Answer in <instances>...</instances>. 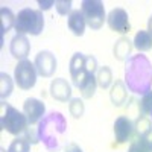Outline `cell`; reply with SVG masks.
Segmentation results:
<instances>
[{
    "instance_id": "obj_24",
    "label": "cell",
    "mask_w": 152,
    "mask_h": 152,
    "mask_svg": "<svg viewBox=\"0 0 152 152\" xmlns=\"http://www.w3.org/2000/svg\"><path fill=\"white\" fill-rule=\"evenodd\" d=\"M84 111H85V105L82 102V99L79 97H73L70 99V104H69V113L73 119H81L84 116Z\"/></svg>"
},
{
    "instance_id": "obj_25",
    "label": "cell",
    "mask_w": 152,
    "mask_h": 152,
    "mask_svg": "<svg viewBox=\"0 0 152 152\" xmlns=\"http://www.w3.org/2000/svg\"><path fill=\"white\" fill-rule=\"evenodd\" d=\"M31 142H28L24 137H17L12 140L6 152H31Z\"/></svg>"
},
{
    "instance_id": "obj_31",
    "label": "cell",
    "mask_w": 152,
    "mask_h": 152,
    "mask_svg": "<svg viewBox=\"0 0 152 152\" xmlns=\"http://www.w3.org/2000/svg\"><path fill=\"white\" fill-rule=\"evenodd\" d=\"M151 116H152V114H151Z\"/></svg>"
},
{
    "instance_id": "obj_11",
    "label": "cell",
    "mask_w": 152,
    "mask_h": 152,
    "mask_svg": "<svg viewBox=\"0 0 152 152\" xmlns=\"http://www.w3.org/2000/svg\"><path fill=\"white\" fill-rule=\"evenodd\" d=\"M9 52H11L12 56H14L15 59H18V61L26 59V56L31 52V43L28 40V37L17 34L11 40V43H9Z\"/></svg>"
},
{
    "instance_id": "obj_3",
    "label": "cell",
    "mask_w": 152,
    "mask_h": 152,
    "mask_svg": "<svg viewBox=\"0 0 152 152\" xmlns=\"http://www.w3.org/2000/svg\"><path fill=\"white\" fill-rule=\"evenodd\" d=\"M2 116H0V126L2 129L12 134V135H17L20 137L21 134H24L29 128V120L26 117L24 113H20L17 108L11 107L8 102L2 100Z\"/></svg>"
},
{
    "instance_id": "obj_30",
    "label": "cell",
    "mask_w": 152,
    "mask_h": 152,
    "mask_svg": "<svg viewBox=\"0 0 152 152\" xmlns=\"http://www.w3.org/2000/svg\"><path fill=\"white\" fill-rule=\"evenodd\" d=\"M148 31L152 34V15L149 17V20H148Z\"/></svg>"
},
{
    "instance_id": "obj_22",
    "label": "cell",
    "mask_w": 152,
    "mask_h": 152,
    "mask_svg": "<svg viewBox=\"0 0 152 152\" xmlns=\"http://www.w3.org/2000/svg\"><path fill=\"white\" fill-rule=\"evenodd\" d=\"M12 88H14V82H12L11 76L5 72L0 73V97L2 100L8 99L12 93Z\"/></svg>"
},
{
    "instance_id": "obj_18",
    "label": "cell",
    "mask_w": 152,
    "mask_h": 152,
    "mask_svg": "<svg viewBox=\"0 0 152 152\" xmlns=\"http://www.w3.org/2000/svg\"><path fill=\"white\" fill-rule=\"evenodd\" d=\"M96 87H97V81H96V76L91 75V73H87L84 76V79L81 81L79 84V91H81V96L84 99H91L96 93Z\"/></svg>"
},
{
    "instance_id": "obj_28",
    "label": "cell",
    "mask_w": 152,
    "mask_h": 152,
    "mask_svg": "<svg viewBox=\"0 0 152 152\" xmlns=\"http://www.w3.org/2000/svg\"><path fill=\"white\" fill-rule=\"evenodd\" d=\"M66 152H82V149L76 145V143H69L66 146Z\"/></svg>"
},
{
    "instance_id": "obj_9",
    "label": "cell",
    "mask_w": 152,
    "mask_h": 152,
    "mask_svg": "<svg viewBox=\"0 0 152 152\" xmlns=\"http://www.w3.org/2000/svg\"><path fill=\"white\" fill-rule=\"evenodd\" d=\"M135 134L134 120H131L126 116H120L114 122V138L119 145H123L126 142H131Z\"/></svg>"
},
{
    "instance_id": "obj_4",
    "label": "cell",
    "mask_w": 152,
    "mask_h": 152,
    "mask_svg": "<svg viewBox=\"0 0 152 152\" xmlns=\"http://www.w3.org/2000/svg\"><path fill=\"white\" fill-rule=\"evenodd\" d=\"M15 31L20 35H40L44 29V15L41 9L24 8L15 17Z\"/></svg>"
},
{
    "instance_id": "obj_6",
    "label": "cell",
    "mask_w": 152,
    "mask_h": 152,
    "mask_svg": "<svg viewBox=\"0 0 152 152\" xmlns=\"http://www.w3.org/2000/svg\"><path fill=\"white\" fill-rule=\"evenodd\" d=\"M37 69L35 64L31 62L29 59L18 61L14 69V79L18 88L21 90H31V88L37 84Z\"/></svg>"
},
{
    "instance_id": "obj_27",
    "label": "cell",
    "mask_w": 152,
    "mask_h": 152,
    "mask_svg": "<svg viewBox=\"0 0 152 152\" xmlns=\"http://www.w3.org/2000/svg\"><path fill=\"white\" fill-rule=\"evenodd\" d=\"M85 70L87 73H97V61L93 55H85Z\"/></svg>"
},
{
    "instance_id": "obj_23",
    "label": "cell",
    "mask_w": 152,
    "mask_h": 152,
    "mask_svg": "<svg viewBox=\"0 0 152 152\" xmlns=\"http://www.w3.org/2000/svg\"><path fill=\"white\" fill-rule=\"evenodd\" d=\"M138 116H151L152 114V90L145 93L137 104Z\"/></svg>"
},
{
    "instance_id": "obj_26",
    "label": "cell",
    "mask_w": 152,
    "mask_h": 152,
    "mask_svg": "<svg viewBox=\"0 0 152 152\" xmlns=\"http://www.w3.org/2000/svg\"><path fill=\"white\" fill-rule=\"evenodd\" d=\"M55 9L59 15H70L72 12V2L70 0H56Z\"/></svg>"
},
{
    "instance_id": "obj_13",
    "label": "cell",
    "mask_w": 152,
    "mask_h": 152,
    "mask_svg": "<svg viewBox=\"0 0 152 152\" xmlns=\"http://www.w3.org/2000/svg\"><path fill=\"white\" fill-rule=\"evenodd\" d=\"M50 96L59 102H67L72 99V85L64 78H56L50 82Z\"/></svg>"
},
{
    "instance_id": "obj_10",
    "label": "cell",
    "mask_w": 152,
    "mask_h": 152,
    "mask_svg": "<svg viewBox=\"0 0 152 152\" xmlns=\"http://www.w3.org/2000/svg\"><path fill=\"white\" fill-rule=\"evenodd\" d=\"M23 113L26 114L29 125H35L43 119L44 113H46V105L44 102H41V100H38L35 97H28L23 104Z\"/></svg>"
},
{
    "instance_id": "obj_19",
    "label": "cell",
    "mask_w": 152,
    "mask_h": 152,
    "mask_svg": "<svg viewBox=\"0 0 152 152\" xmlns=\"http://www.w3.org/2000/svg\"><path fill=\"white\" fill-rule=\"evenodd\" d=\"M132 44L138 52H148L152 49V34L149 31H138L134 37Z\"/></svg>"
},
{
    "instance_id": "obj_1",
    "label": "cell",
    "mask_w": 152,
    "mask_h": 152,
    "mask_svg": "<svg viewBox=\"0 0 152 152\" xmlns=\"http://www.w3.org/2000/svg\"><path fill=\"white\" fill-rule=\"evenodd\" d=\"M125 84L135 94H145L152 90V66L145 55H134L126 61Z\"/></svg>"
},
{
    "instance_id": "obj_21",
    "label": "cell",
    "mask_w": 152,
    "mask_h": 152,
    "mask_svg": "<svg viewBox=\"0 0 152 152\" xmlns=\"http://www.w3.org/2000/svg\"><path fill=\"white\" fill-rule=\"evenodd\" d=\"M96 81H97V85L100 88H110L113 85V72L108 66H104V67H99L97 69V73H96Z\"/></svg>"
},
{
    "instance_id": "obj_17",
    "label": "cell",
    "mask_w": 152,
    "mask_h": 152,
    "mask_svg": "<svg viewBox=\"0 0 152 152\" xmlns=\"http://www.w3.org/2000/svg\"><path fill=\"white\" fill-rule=\"evenodd\" d=\"M67 26H69V29L72 31L73 35H76V37H82L84 35L87 23H85V18H84L81 11L75 9V11L70 12V15L67 17Z\"/></svg>"
},
{
    "instance_id": "obj_29",
    "label": "cell",
    "mask_w": 152,
    "mask_h": 152,
    "mask_svg": "<svg viewBox=\"0 0 152 152\" xmlns=\"http://www.w3.org/2000/svg\"><path fill=\"white\" fill-rule=\"evenodd\" d=\"M38 5H40V8H41V11H47L50 6H55V2H43V0H40V2H38Z\"/></svg>"
},
{
    "instance_id": "obj_7",
    "label": "cell",
    "mask_w": 152,
    "mask_h": 152,
    "mask_svg": "<svg viewBox=\"0 0 152 152\" xmlns=\"http://www.w3.org/2000/svg\"><path fill=\"white\" fill-rule=\"evenodd\" d=\"M107 23L108 28L114 32H117L125 37V34H128L131 31V23H129V15L123 8H114L110 11V14L107 15Z\"/></svg>"
},
{
    "instance_id": "obj_16",
    "label": "cell",
    "mask_w": 152,
    "mask_h": 152,
    "mask_svg": "<svg viewBox=\"0 0 152 152\" xmlns=\"http://www.w3.org/2000/svg\"><path fill=\"white\" fill-rule=\"evenodd\" d=\"M110 99L114 107H122L126 102V99H128V88H126L123 81L117 79L116 82H113L111 90H110Z\"/></svg>"
},
{
    "instance_id": "obj_14",
    "label": "cell",
    "mask_w": 152,
    "mask_h": 152,
    "mask_svg": "<svg viewBox=\"0 0 152 152\" xmlns=\"http://www.w3.org/2000/svg\"><path fill=\"white\" fill-rule=\"evenodd\" d=\"M128 152H152V129L135 134L129 143Z\"/></svg>"
},
{
    "instance_id": "obj_15",
    "label": "cell",
    "mask_w": 152,
    "mask_h": 152,
    "mask_svg": "<svg viewBox=\"0 0 152 152\" xmlns=\"http://www.w3.org/2000/svg\"><path fill=\"white\" fill-rule=\"evenodd\" d=\"M132 47H134V44L128 37H120L116 41V44H114V49H113L114 58L119 59V61H128L131 58Z\"/></svg>"
},
{
    "instance_id": "obj_12",
    "label": "cell",
    "mask_w": 152,
    "mask_h": 152,
    "mask_svg": "<svg viewBox=\"0 0 152 152\" xmlns=\"http://www.w3.org/2000/svg\"><path fill=\"white\" fill-rule=\"evenodd\" d=\"M87 75L85 70V55L81 52H76L72 59H70V76L72 82L75 87H79L81 81L84 79V76Z\"/></svg>"
},
{
    "instance_id": "obj_20",
    "label": "cell",
    "mask_w": 152,
    "mask_h": 152,
    "mask_svg": "<svg viewBox=\"0 0 152 152\" xmlns=\"http://www.w3.org/2000/svg\"><path fill=\"white\" fill-rule=\"evenodd\" d=\"M15 17L14 12L9 8H2L0 9V31H2V43H3V35L12 28L15 26Z\"/></svg>"
},
{
    "instance_id": "obj_8",
    "label": "cell",
    "mask_w": 152,
    "mask_h": 152,
    "mask_svg": "<svg viewBox=\"0 0 152 152\" xmlns=\"http://www.w3.org/2000/svg\"><path fill=\"white\" fill-rule=\"evenodd\" d=\"M35 69H37V73L43 76V78H52L56 72V58L52 52H49V50H41L40 53L35 56Z\"/></svg>"
},
{
    "instance_id": "obj_5",
    "label": "cell",
    "mask_w": 152,
    "mask_h": 152,
    "mask_svg": "<svg viewBox=\"0 0 152 152\" xmlns=\"http://www.w3.org/2000/svg\"><path fill=\"white\" fill-rule=\"evenodd\" d=\"M81 12L88 28H91L93 31H99L107 20L105 6L100 0H84L81 5Z\"/></svg>"
},
{
    "instance_id": "obj_2",
    "label": "cell",
    "mask_w": 152,
    "mask_h": 152,
    "mask_svg": "<svg viewBox=\"0 0 152 152\" xmlns=\"http://www.w3.org/2000/svg\"><path fill=\"white\" fill-rule=\"evenodd\" d=\"M66 120L61 113H50L46 119L41 120L38 128V137L40 140L49 148L55 149L59 146V137L66 132Z\"/></svg>"
}]
</instances>
